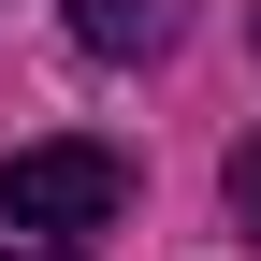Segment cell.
<instances>
[{
	"mask_svg": "<svg viewBox=\"0 0 261 261\" xmlns=\"http://www.w3.org/2000/svg\"><path fill=\"white\" fill-rule=\"evenodd\" d=\"M0 218H15L29 247L116 232V218H130V160L116 145H15V160H0Z\"/></svg>",
	"mask_w": 261,
	"mask_h": 261,
	"instance_id": "6da1fadb",
	"label": "cell"
},
{
	"mask_svg": "<svg viewBox=\"0 0 261 261\" xmlns=\"http://www.w3.org/2000/svg\"><path fill=\"white\" fill-rule=\"evenodd\" d=\"M189 29V0H73V44L87 58H160Z\"/></svg>",
	"mask_w": 261,
	"mask_h": 261,
	"instance_id": "7a4b0ae2",
	"label": "cell"
},
{
	"mask_svg": "<svg viewBox=\"0 0 261 261\" xmlns=\"http://www.w3.org/2000/svg\"><path fill=\"white\" fill-rule=\"evenodd\" d=\"M218 189H232V218H247V247H261V130L232 145V174H218Z\"/></svg>",
	"mask_w": 261,
	"mask_h": 261,
	"instance_id": "3957f363",
	"label": "cell"
},
{
	"mask_svg": "<svg viewBox=\"0 0 261 261\" xmlns=\"http://www.w3.org/2000/svg\"><path fill=\"white\" fill-rule=\"evenodd\" d=\"M0 261H73V247H0Z\"/></svg>",
	"mask_w": 261,
	"mask_h": 261,
	"instance_id": "277c9868",
	"label": "cell"
}]
</instances>
